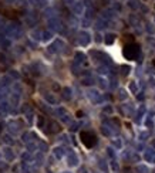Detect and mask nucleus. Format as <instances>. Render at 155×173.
Listing matches in <instances>:
<instances>
[{
  "label": "nucleus",
  "instance_id": "f257e3e1",
  "mask_svg": "<svg viewBox=\"0 0 155 173\" xmlns=\"http://www.w3.org/2000/svg\"><path fill=\"white\" fill-rule=\"evenodd\" d=\"M123 54L127 60L134 61V60H137L138 55H140V45L135 44V43H129V44H127L125 47H124Z\"/></svg>",
  "mask_w": 155,
  "mask_h": 173
},
{
  "label": "nucleus",
  "instance_id": "f03ea898",
  "mask_svg": "<svg viewBox=\"0 0 155 173\" xmlns=\"http://www.w3.org/2000/svg\"><path fill=\"white\" fill-rule=\"evenodd\" d=\"M80 139L84 143V146L88 147V149L93 147L97 143V136L93 134V132H88V131H83V132L80 134Z\"/></svg>",
  "mask_w": 155,
  "mask_h": 173
},
{
  "label": "nucleus",
  "instance_id": "7ed1b4c3",
  "mask_svg": "<svg viewBox=\"0 0 155 173\" xmlns=\"http://www.w3.org/2000/svg\"><path fill=\"white\" fill-rule=\"evenodd\" d=\"M21 13H23L21 10H17V9H13V7H4V6L0 7V14L10 20H17L21 16Z\"/></svg>",
  "mask_w": 155,
  "mask_h": 173
},
{
  "label": "nucleus",
  "instance_id": "20e7f679",
  "mask_svg": "<svg viewBox=\"0 0 155 173\" xmlns=\"http://www.w3.org/2000/svg\"><path fill=\"white\" fill-rule=\"evenodd\" d=\"M152 65H154V67H155V60H154V61H152Z\"/></svg>",
  "mask_w": 155,
  "mask_h": 173
},
{
  "label": "nucleus",
  "instance_id": "39448f33",
  "mask_svg": "<svg viewBox=\"0 0 155 173\" xmlns=\"http://www.w3.org/2000/svg\"><path fill=\"white\" fill-rule=\"evenodd\" d=\"M0 132H1V125H0Z\"/></svg>",
  "mask_w": 155,
  "mask_h": 173
}]
</instances>
